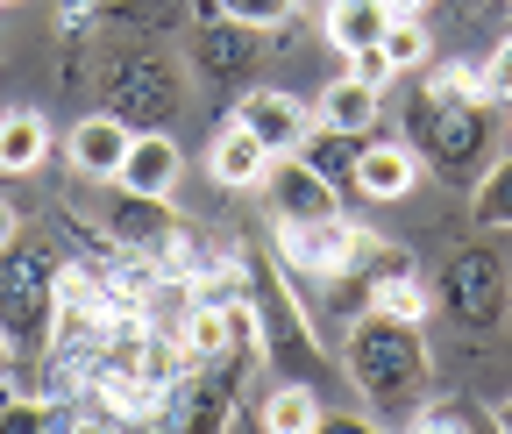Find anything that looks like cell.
Segmentation results:
<instances>
[{
  "mask_svg": "<svg viewBox=\"0 0 512 434\" xmlns=\"http://www.w3.org/2000/svg\"><path fill=\"white\" fill-rule=\"evenodd\" d=\"M349 378L370 406H406L420 385H427V342L413 321H392V314H363L356 335H349Z\"/></svg>",
  "mask_w": 512,
  "mask_h": 434,
  "instance_id": "obj_1",
  "label": "cell"
},
{
  "mask_svg": "<svg viewBox=\"0 0 512 434\" xmlns=\"http://www.w3.org/2000/svg\"><path fill=\"white\" fill-rule=\"evenodd\" d=\"M384 250V242L370 228H356L349 214H328V221H278V257L285 271L299 278H356L370 271V257Z\"/></svg>",
  "mask_w": 512,
  "mask_h": 434,
  "instance_id": "obj_2",
  "label": "cell"
},
{
  "mask_svg": "<svg viewBox=\"0 0 512 434\" xmlns=\"http://www.w3.org/2000/svg\"><path fill=\"white\" fill-rule=\"evenodd\" d=\"M256 193L271 200V221H328V214H342L335 178L320 171V164H306L299 150H292V157H271V171H264Z\"/></svg>",
  "mask_w": 512,
  "mask_h": 434,
  "instance_id": "obj_3",
  "label": "cell"
},
{
  "mask_svg": "<svg viewBox=\"0 0 512 434\" xmlns=\"http://www.w3.org/2000/svg\"><path fill=\"white\" fill-rule=\"evenodd\" d=\"M235 121L264 143L271 157H292V150H306V136H313V107L306 100H292V93H278V86H249L242 100H235Z\"/></svg>",
  "mask_w": 512,
  "mask_h": 434,
  "instance_id": "obj_4",
  "label": "cell"
},
{
  "mask_svg": "<svg viewBox=\"0 0 512 434\" xmlns=\"http://www.w3.org/2000/svg\"><path fill=\"white\" fill-rule=\"evenodd\" d=\"M349 185H356V200L392 207V200H406L420 185V150L413 143H363L356 164H349Z\"/></svg>",
  "mask_w": 512,
  "mask_h": 434,
  "instance_id": "obj_5",
  "label": "cell"
},
{
  "mask_svg": "<svg viewBox=\"0 0 512 434\" xmlns=\"http://www.w3.org/2000/svg\"><path fill=\"white\" fill-rule=\"evenodd\" d=\"M128 143H136V129H128L121 114H86V121H72V136H64V157H72L79 178H107L114 185Z\"/></svg>",
  "mask_w": 512,
  "mask_h": 434,
  "instance_id": "obj_6",
  "label": "cell"
},
{
  "mask_svg": "<svg viewBox=\"0 0 512 434\" xmlns=\"http://www.w3.org/2000/svg\"><path fill=\"white\" fill-rule=\"evenodd\" d=\"M50 285L57 271H29L15 250H0V328L8 335H29L50 321Z\"/></svg>",
  "mask_w": 512,
  "mask_h": 434,
  "instance_id": "obj_7",
  "label": "cell"
},
{
  "mask_svg": "<svg viewBox=\"0 0 512 434\" xmlns=\"http://www.w3.org/2000/svg\"><path fill=\"white\" fill-rule=\"evenodd\" d=\"M178 171H185V150H178L164 129H143L136 143H128V157H121L114 185H121V193H157V200H171Z\"/></svg>",
  "mask_w": 512,
  "mask_h": 434,
  "instance_id": "obj_8",
  "label": "cell"
},
{
  "mask_svg": "<svg viewBox=\"0 0 512 434\" xmlns=\"http://www.w3.org/2000/svg\"><path fill=\"white\" fill-rule=\"evenodd\" d=\"M107 235L121 242V250L157 257L164 242L178 235V214H171V200H157V193H121V200L107 207Z\"/></svg>",
  "mask_w": 512,
  "mask_h": 434,
  "instance_id": "obj_9",
  "label": "cell"
},
{
  "mask_svg": "<svg viewBox=\"0 0 512 434\" xmlns=\"http://www.w3.org/2000/svg\"><path fill=\"white\" fill-rule=\"evenodd\" d=\"M207 171H214V185H228V193H256L264 171H271V150L256 143L242 121H228V129L214 136V150H207Z\"/></svg>",
  "mask_w": 512,
  "mask_h": 434,
  "instance_id": "obj_10",
  "label": "cell"
},
{
  "mask_svg": "<svg viewBox=\"0 0 512 434\" xmlns=\"http://www.w3.org/2000/svg\"><path fill=\"white\" fill-rule=\"evenodd\" d=\"M384 114V93L377 86H363L356 72L349 79H335L328 93H320V107H313V129H335V136H370V121Z\"/></svg>",
  "mask_w": 512,
  "mask_h": 434,
  "instance_id": "obj_11",
  "label": "cell"
},
{
  "mask_svg": "<svg viewBox=\"0 0 512 434\" xmlns=\"http://www.w3.org/2000/svg\"><path fill=\"white\" fill-rule=\"evenodd\" d=\"M320 29H328V43L342 57H356V50H370L384 29H392V8H384V0H328V8H320Z\"/></svg>",
  "mask_w": 512,
  "mask_h": 434,
  "instance_id": "obj_12",
  "label": "cell"
},
{
  "mask_svg": "<svg viewBox=\"0 0 512 434\" xmlns=\"http://www.w3.org/2000/svg\"><path fill=\"white\" fill-rule=\"evenodd\" d=\"M43 157H50V121H43L36 107L0 114V171H8V178H29Z\"/></svg>",
  "mask_w": 512,
  "mask_h": 434,
  "instance_id": "obj_13",
  "label": "cell"
},
{
  "mask_svg": "<svg viewBox=\"0 0 512 434\" xmlns=\"http://www.w3.org/2000/svg\"><path fill=\"white\" fill-rule=\"evenodd\" d=\"M370 314H392V321L427 328V314H434V292H427V278H413L406 264H392V271H377V278H370Z\"/></svg>",
  "mask_w": 512,
  "mask_h": 434,
  "instance_id": "obj_14",
  "label": "cell"
},
{
  "mask_svg": "<svg viewBox=\"0 0 512 434\" xmlns=\"http://www.w3.org/2000/svg\"><path fill=\"white\" fill-rule=\"evenodd\" d=\"M256 420H264L271 434H313V427H328V413H320V392L313 385H278L271 399H264V413H256Z\"/></svg>",
  "mask_w": 512,
  "mask_h": 434,
  "instance_id": "obj_15",
  "label": "cell"
},
{
  "mask_svg": "<svg viewBox=\"0 0 512 434\" xmlns=\"http://www.w3.org/2000/svg\"><path fill=\"white\" fill-rule=\"evenodd\" d=\"M477 228H512V157H498V164H484V178H477Z\"/></svg>",
  "mask_w": 512,
  "mask_h": 434,
  "instance_id": "obj_16",
  "label": "cell"
},
{
  "mask_svg": "<svg viewBox=\"0 0 512 434\" xmlns=\"http://www.w3.org/2000/svg\"><path fill=\"white\" fill-rule=\"evenodd\" d=\"M214 8H221L242 36H271V29H285V22L299 15V0H214Z\"/></svg>",
  "mask_w": 512,
  "mask_h": 434,
  "instance_id": "obj_17",
  "label": "cell"
},
{
  "mask_svg": "<svg viewBox=\"0 0 512 434\" xmlns=\"http://www.w3.org/2000/svg\"><path fill=\"white\" fill-rule=\"evenodd\" d=\"M456 285H463V314L470 321H491L498 314V271H491V257H463L456 264Z\"/></svg>",
  "mask_w": 512,
  "mask_h": 434,
  "instance_id": "obj_18",
  "label": "cell"
},
{
  "mask_svg": "<svg viewBox=\"0 0 512 434\" xmlns=\"http://www.w3.org/2000/svg\"><path fill=\"white\" fill-rule=\"evenodd\" d=\"M377 43H384V57H392V72H420L427 50H434L427 43V22H413V15H392V29H384Z\"/></svg>",
  "mask_w": 512,
  "mask_h": 434,
  "instance_id": "obj_19",
  "label": "cell"
},
{
  "mask_svg": "<svg viewBox=\"0 0 512 434\" xmlns=\"http://www.w3.org/2000/svg\"><path fill=\"white\" fill-rule=\"evenodd\" d=\"M427 100H448V107H484V65H441L427 79Z\"/></svg>",
  "mask_w": 512,
  "mask_h": 434,
  "instance_id": "obj_20",
  "label": "cell"
},
{
  "mask_svg": "<svg viewBox=\"0 0 512 434\" xmlns=\"http://www.w3.org/2000/svg\"><path fill=\"white\" fill-rule=\"evenodd\" d=\"M484 93H491V100H512V29H505L498 50L484 57Z\"/></svg>",
  "mask_w": 512,
  "mask_h": 434,
  "instance_id": "obj_21",
  "label": "cell"
},
{
  "mask_svg": "<svg viewBox=\"0 0 512 434\" xmlns=\"http://www.w3.org/2000/svg\"><path fill=\"white\" fill-rule=\"evenodd\" d=\"M349 72H356L363 86H377V93H384V86H392V79H399V72H392V57H384V43H370V50H356V57H349Z\"/></svg>",
  "mask_w": 512,
  "mask_h": 434,
  "instance_id": "obj_22",
  "label": "cell"
},
{
  "mask_svg": "<svg viewBox=\"0 0 512 434\" xmlns=\"http://www.w3.org/2000/svg\"><path fill=\"white\" fill-rule=\"evenodd\" d=\"M413 427H420V434H427V427L441 434V427H491V420H477V413H463V406H420Z\"/></svg>",
  "mask_w": 512,
  "mask_h": 434,
  "instance_id": "obj_23",
  "label": "cell"
},
{
  "mask_svg": "<svg viewBox=\"0 0 512 434\" xmlns=\"http://www.w3.org/2000/svg\"><path fill=\"white\" fill-rule=\"evenodd\" d=\"M22 242V214H15V200H0V250H15Z\"/></svg>",
  "mask_w": 512,
  "mask_h": 434,
  "instance_id": "obj_24",
  "label": "cell"
},
{
  "mask_svg": "<svg viewBox=\"0 0 512 434\" xmlns=\"http://www.w3.org/2000/svg\"><path fill=\"white\" fill-rule=\"evenodd\" d=\"M384 8H392V15H413V22H427V15H434V0H384Z\"/></svg>",
  "mask_w": 512,
  "mask_h": 434,
  "instance_id": "obj_25",
  "label": "cell"
},
{
  "mask_svg": "<svg viewBox=\"0 0 512 434\" xmlns=\"http://www.w3.org/2000/svg\"><path fill=\"white\" fill-rule=\"evenodd\" d=\"M491 427H505V434H512V399H505V406L491 413Z\"/></svg>",
  "mask_w": 512,
  "mask_h": 434,
  "instance_id": "obj_26",
  "label": "cell"
},
{
  "mask_svg": "<svg viewBox=\"0 0 512 434\" xmlns=\"http://www.w3.org/2000/svg\"><path fill=\"white\" fill-rule=\"evenodd\" d=\"M0 370H8V328H0Z\"/></svg>",
  "mask_w": 512,
  "mask_h": 434,
  "instance_id": "obj_27",
  "label": "cell"
},
{
  "mask_svg": "<svg viewBox=\"0 0 512 434\" xmlns=\"http://www.w3.org/2000/svg\"><path fill=\"white\" fill-rule=\"evenodd\" d=\"M505 8H512V0H505Z\"/></svg>",
  "mask_w": 512,
  "mask_h": 434,
  "instance_id": "obj_28",
  "label": "cell"
}]
</instances>
